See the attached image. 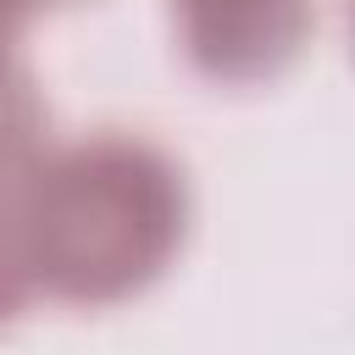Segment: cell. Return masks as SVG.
<instances>
[{"label":"cell","instance_id":"3957f363","mask_svg":"<svg viewBox=\"0 0 355 355\" xmlns=\"http://www.w3.org/2000/svg\"><path fill=\"white\" fill-rule=\"evenodd\" d=\"M28 178H33V150H6L0 155V322L33 294V266H28Z\"/></svg>","mask_w":355,"mask_h":355},{"label":"cell","instance_id":"277c9868","mask_svg":"<svg viewBox=\"0 0 355 355\" xmlns=\"http://www.w3.org/2000/svg\"><path fill=\"white\" fill-rule=\"evenodd\" d=\"M39 0H0V72H6V55H11V39L22 28V17L33 11Z\"/></svg>","mask_w":355,"mask_h":355},{"label":"cell","instance_id":"7a4b0ae2","mask_svg":"<svg viewBox=\"0 0 355 355\" xmlns=\"http://www.w3.org/2000/svg\"><path fill=\"white\" fill-rule=\"evenodd\" d=\"M183 44L211 78H266L311 33V0H172Z\"/></svg>","mask_w":355,"mask_h":355},{"label":"cell","instance_id":"6da1fadb","mask_svg":"<svg viewBox=\"0 0 355 355\" xmlns=\"http://www.w3.org/2000/svg\"><path fill=\"white\" fill-rule=\"evenodd\" d=\"M183 239L178 166L128 133H100L33 161L28 266L61 300H122L144 288Z\"/></svg>","mask_w":355,"mask_h":355}]
</instances>
